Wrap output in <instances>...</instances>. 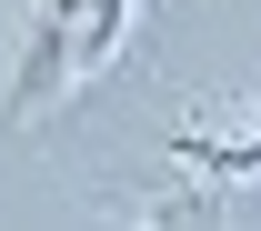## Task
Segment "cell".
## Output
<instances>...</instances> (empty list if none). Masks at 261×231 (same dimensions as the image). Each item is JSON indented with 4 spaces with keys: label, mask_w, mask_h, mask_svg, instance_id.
I'll return each mask as SVG.
<instances>
[{
    "label": "cell",
    "mask_w": 261,
    "mask_h": 231,
    "mask_svg": "<svg viewBox=\"0 0 261 231\" xmlns=\"http://www.w3.org/2000/svg\"><path fill=\"white\" fill-rule=\"evenodd\" d=\"M81 20L91 0H20V40H10V121H40L81 91Z\"/></svg>",
    "instance_id": "obj_1"
},
{
    "label": "cell",
    "mask_w": 261,
    "mask_h": 231,
    "mask_svg": "<svg viewBox=\"0 0 261 231\" xmlns=\"http://www.w3.org/2000/svg\"><path fill=\"white\" fill-rule=\"evenodd\" d=\"M181 161L201 171V181H211V191H221V181H261V121L251 131H181Z\"/></svg>",
    "instance_id": "obj_2"
}]
</instances>
